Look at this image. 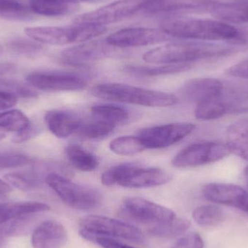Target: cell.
Here are the masks:
<instances>
[{
    "mask_svg": "<svg viewBox=\"0 0 248 248\" xmlns=\"http://www.w3.org/2000/svg\"><path fill=\"white\" fill-rule=\"evenodd\" d=\"M79 226L80 235L88 241L94 237L123 239L137 243L145 240L144 233L140 229L108 217L87 216L80 219Z\"/></svg>",
    "mask_w": 248,
    "mask_h": 248,
    "instance_id": "cell-6",
    "label": "cell"
},
{
    "mask_svg": "<svg viewBox=\"0 0 248 248\" xmlns=\"http://www.w3.org/2000/svg\"><path fill=\"white\" fill-rule=\"evenodd\" d=\"M192 217L201 227H216L224 220V214L218 207L213 205H202L195 208Z\"/></svg>",
    "mask_w": 248,
    "mask_h": 248,
    "instance_id": "cell-31",
    "label": "cell"
},
{
    "mask_svg": "<svg viewBox=\"0 0 248 248\" xmlns=\"http://www.w3.org/2000/svg\"><path fill=\"white\" fill-rule=\"evenodd\" d=\"M13 65L11 64L3 63L0 64V76L7 74L13 70Z\"/></svg>",
    "mask_w": 248,
    "mask_h": 248,
    "instance_id": "cell-43",
    "label": "cell"
},
{
    "mask_svg": "<svg viewBox=\"0 0 248 248\" xmlns=\"http://www.w3.org/2000/svg\"><path fill=\"white\" fill-rule=\"evenodd\" d=\"M95 119L115 124H122L128 120L129 113L126 109L114 104H98L91 108Z\"/></svg>",
    "mask_w": 248,
    "mask_h": 248,
    "instance_id": "cell-29",
    "label": "cell"
},
{
    "mask_svg": "<svg viewBox=\"0 0 248 248\" xmlns=\"http://www.w3.org/2000/svg\"><path fill=\"white\" fill-rule=\"evenodd\" d=\"M243 173H244L245 178H246L248 185V166L244 169V172H243Z\"/></svg>",
    "mask_w": 248,
    "mask_h": 248,
    "instance_id": "cell-45",
    "label": "cell"
},
{
    "mask_svg": "<svg viewBox=\"0 0 248 248\" xmlns=\"http://www.w3.org/2000/svg\"><path fill=\"white\" fill-rule=\"evenodd\" d=\"M170 38L160 29L129 27L111 33L106 38V41L114 47L126 49L163 43Z\"/></svg>",
    "mask_w": 248,
    "mask_h": 248,
    "instance_id": "cell-12",
    "label": "cell"
},
{
    "mask_svg": "<svg viewBox=\"0 0 248 248\" xmlns=\"http://www.w3.org/2000/svg\"><path fill=\"white\" fill-rule=\"evenodd\" d=\"M29 85L48 92H74L84 90L87 83L74 73L44 71L32 73L26 77Z\"/></svg>",
    "mask_w": 248,
    "mask_h": 248,
    "instance_id": "cell-13",
    "label": "cell"
},
{
    "mask_svg": "<svg viewBox=\"0 0 248 248\" xmlns=\"http://www.w3.org/2000/svg\"><path fill=\"white\" fill-rule=\"evenodd\" d=\"M160 30L170 37L201 42H243L239 31L229 23L211 19L175 16L162 21Z\"/></svg>",
    "mask_w": 248,
    "mask_h": 248,
    "instance_id": "cell-1",
    "label": "cell"
},
{
    "mask_svg": "<svg viewBox=\"0 0 248 248\" xmlns=\"http://www.w3.org/2000/svg\"><path fill=\"white\" fill-rule=\"evenodd\" d=\"M192 63L164 64L160 66L128 65L124 68L129 75L137 77H156L186 72L192 68Z\"/></svg>",
    "mask_w": 248,
    "mask_h": 248,
    "instance_id": "cell-26",
    "label": "cell"
},
{
    "mask_svg": "<svg viewBox=\"0 0 248 248\" xmlns=\"http://www.w3.org/2000/svg\"><path fill=\"white\" fill-rule=\"evenodd\" d=\"M204 198L211 202L241 210L248 215V192L232 184L209 183L202 189Z\"/></svg>",
    "mask_w": 248,
    "mask_h": 248,
    "instance_id": "cell-16",
    "label": "cell"
},
{
    "mask_svg": "<svg viewBox=\"0 0 248 248\" xmlns=\"http://www.w3.org/2000/svg\"><path fill=\"white\" fill-rule=\"evenodd\" d=\"M4 138H5V134H4V133H0V141Z\"/></svg>",
    "mask_w": 248,
    "mask_h": 248,
    "instance_id": "cell-46",
    "label": "cell"
},
{
    "mask_svg": "<svg viewBox=\"0 0 248 248\" xmlns=\"http://www.w3.org/2000/svg\"><path fill=\"white\" fill-rule=\"evenodd\" d=\"M10 49L17 53L25 55H35L39 53L43 49L42 45L33 40L29 39H13L9 43Z\"/></svg>",
    "mask_w": 248,
    "mask_h": 248,
    "instance_id": "cell-36",
    "label": "cell"
},
{
    "mask_svg": "<svg viewBox=\"0 0 248 248\" xmlns=\"http://www.w3.org/2000/svg\"><path fill=\"white\" fill-rule=\"evenodd\" d=\"M223 84L214 78H198L189 80L182 87L181 93L186 100L198 103L220 97Z\"/></svg>",
    "mask_w": 248,
    "mask_h": 248,
    "instance_id": "cell-18",
    "label": "cell"
},
{
    "mask_svg": "<svg viewBox=\"0 0 248 248\" xmlns=\"http://www.w3.org/2000/svg\"><path fill=\"white\" fill-rule=\"evenodd\" d=\"M54 163H42L33 166L29 170L11 172L4 176L5 180L10 186H14L21 191H31L42 186L49 173L58 169ZM58 173V172H57Z\"/></svg>",
    "mask_w": 248,
    "mask_h": 248,
    "instance_id": "cell-17",
    "label": "cell"
},
{
    "mask_svg": "<svg viewBox=\"0 0 248 248\" xmlns=\"http://www.w3.org/2000/svg\"><path fill=\"white\" fill-rule=\"evenodd\" d=\"M30 6L23 0H0V17L7 20L22 21L33 17Z\"/></svg>",
    "mask_w": 248,
    "mask_h": 248,
    "instance_id": "cell-28",
    "label": "cell"
},
{
    "mask_svg": "<svg viewBox=\"0 0 248 248\" xmlns=\"http://www.w3.org/2000/svg\"><path fill=\"white\" fill-rule=\"evenodd\" d=\"M17 97L8 92L0 90V112L8 110L16 106Z\"/></svg>",
    "mask_w": 248,
    "mask_h": 248,
    "instance_id": "cell-41",
    "label": "cell"
},
{
    "mask_svg": "<svg viewBox=\"0 0 248 248\" xmlns=\"http://www.w3.org/2000/svg\"><path fill=\"white\" fill-rule=\"evenodd\" d=\"M231 153L227 144L204 141L188 146L179 152L172 160V166L177 169L198 167L215 163Z\"/></svg>",
    "mask_w": 248,
    "mask_h": 248,
    "instance_id": "cell-8",
    "label": "cell"
},
{
    "mask_svg": "<svg viewBox=\"0 0 248 248\" xmlns=\"http://www.w3.org/2000/svg\"><path fill=\"white\" fill-rule=\"evenodd\" d=\"M211 0H183V1H151L143 9L151 15H167L169 17L188 14L211 13L217 4Z\"/></svg>",
    "mask_w": 248,
    "mask_h": 248,
    "instance_id": "cell-14",
    "label": "cell"
},
{
    "mask_svg": "<svg viewBox=\"0 0 248 248\" xmlns=\"http://www.w3.org/2000/svg\"><path fill=\"white\" fill-rule=\"evenodd\" d=\"M190 225V221L187 218L176 217L171 221L153 226L149 232L160 238H173L184 234Z\"/></svg>",
    "mask_w": 248,
    "mask_h": 248,
    "instance_id": "cell-30",
    "label": "cell"
},
{
    "mask_svg": "<svg viewBox=\"0 0 248 248\" xmlns=\"http://www.w3.org/2000/svg\"><path fill=\"white\" fill-rule=\"evenodd\" d=\"M195 129V125L190 123H173L155 125L144 128L139 133L138 137L145 149H163L170 147Z\"/></svg>",
    "mask_w": 248,
    "mask_h": 248,
    "instance_id": "cell-11",
    "label": "cell"
},
{
    "mask_svg": "<svg viewBox=\"0 0 248 248\" xmlns=\"http://www.w3.org/2000/svg\"><path fill=\"white\" fill-rule=\"evenodd\" d=\"M171 176L160 168H141L129 163L117 185L126 188H148L169 183Z\"/></svg>",
    "mask_w": 248,
    "mask_h": 248,
    "instance_id": "cell-15",
    "label": "cell"
},
{
    "mask_svg": "<svg viewBox=\"0 0 248 248\" xmlns=\"http://www.w3.org/2000/svg\"><path fill=\"white\" fill-rule=\"evenodd\" d=\"M3 52V48L2 46L0 45V56H1V54H2Z\"/></svg>",
    "mask_w": 248,
    "mask_h": 248,
    "instance_id": "cell-48",
    "label": "cell"
},
{
    "mask_svg": "<svg viewBox=\"0 0 248 248\" xmlns=\"http://www.w3.org/2000/svg\"><path fill=\"white\" fill-rule=\"evenodd\" d=\"M31 122L27 116L19 110H11L0 113L1 131L19 133L26 129Z\"/></svg>",
    "mask_w": 248,
    "mask_h": 248,
    "instance_id": "cell-33",
    "label": "cell"
},
{
    "mask_svg": "<svg viewBox=\"0 0 248 248\" xmlns=\"http://www.w3.org/2000/svg\"><path fill=\"white\" fill-rule=\"evenodd\" d=\"M151 1H183V0H151Z\"/></svg>",
    "mask_w": 248,
    "mask_h": 248,
    "instance_id": "cell-47",
    "label": "cell"
},
{
    "mask_svg": "<svg viewBox=\"0 0 248 248\" xmlns=\"http://www.w3.org/2000/svg\"><path fill=\"white\" fill-rule=\"evenodd\" d=\"M121 214L136 222L153 226L168 222L176 217L172 210L137 197L124 199Z\"/></svg>",
    "mask_w": 248,
    "mask_h": 248,
    "instance_id": "cell-10",
    "label": "cell"
},
{
    "mask_svg": "<svg viewBox=\"0 0 248 248\" xmlns=\"http://www.w3.org/2000/svg\"><path fill=\"white\" fill-rule=\"evenodd\" d=\"M116 125L95 119L90 123H82L76 131V134L83 138L97 140L103 138L111 134Z\"/></svg>",
    "mask_w": 248,
    "mask_h": 248,
    "instance_id": "cell-34",
    "label": "cell"
},
{
    "mask_svg": "<svg viewBox=\"0 0 248 248\" xmlns=\"http://www.w3.org/2000/svg\"><path fill=\"white\" fill-rule=\"evenodd\" d=\"M12 186L7 182L0 179V195H6L12 192Z\"/></svg>",
    "mask_w": 248,
    "mask_h": 248,
    "instance_id": "cell-42",
    "label": "cell"
},
{
    "mask_svg": "<svg viewBox=\"0 0 248 248\" xmlns=\"http://www.w3.org/2000/svg\"><path fill=\"white\" fill-rule=\"evenodd\" d=\"M59 1H64V2L72 3V4H77L78 3L87 2V3H96L100 2L104 0H59Z\"/></svg>",
    "mask_w": 248,
    "mask_h": 248,
    "instance_id": "cell-44",
    "label": "cell"
},
{
    "mask_svg": "<svg viewBox=\"0 0 248 248\" xmlns=\"http://www.w3.org/2000/svg\"><path fill=\"white\" fill-rule=\"evenodd\" d=\"M227 141L231 153L248 160V118L240 119L229 126Z\"/></svg>",
    "mask_w": 248,
    "mask_h": 248,
    "instance_id": "cell-24",
    "label": "cell"
},
{
    "mask_svg": "<svg viewBox=\"0 0 248 248\" xmlns=\"http://www.w3.org/2000/svg\"><path fill=\"white\" fill-rule=\"evenodd\" d=\"M91 94L103 100L146 107H170L176 105L178 102L177 97L170 93L119 83L97 84L91 89Z\"/></svg>",
    "mask_w": 248,
    "mask_h": 248,
    "instance_id": "cell-3",
    "label": "cell"
},
{
    "mask_svg": "<svg viewBox=\"0 0 248 248\" xmlns=\"http://www.w3.org/2000/svg\"><path fill=\"white\" fill-rule=\"evenodd\" d=\"M65 153L71 164L81 171H94L100 165L99 159L94 154L79 146H68Z\"/></svg>",
    "mask_w": 248,
    "mask_h": 248,
    "instance_id": "cell-27",
    "label": "cell"
},
{
    "mask_svg": "<svg viewBox=\"0 0 248 248\" xmlns=\"http://www.w3.org/2000/svg\"><path fill=\"white\" fill-rule=\"evenodd\" d=\"M122 55V49L105 41H89L62 51L60 60L71 66H85L97 61Z\"/></svg>",
    "mask_w": 248,
    "mask_h": 248,
    "instance_id": "cell-9",
    "label": "cell"
},
{
    "mask_svg": "<svg viewBox=\"0 0 248 248\" xmlns=\"http://www.w3.org/2000/svg\"><path fill=\"white\" fill-rule=\"evenodd\" d=\"M90 242L97 243L103 248H136L128 245L120 243L113 238L105 237H94Z\"/></svg>",
    "mask_w": 248,
    "mask_h": 248,
    "instance_id": "cell-38",
    "label": "cell"
},
{
    "mask_svg": "<svg viewBox=\"0 0 248 248\" xmlns=\"http://www.w3.org/2000/svg\"><path fill=\"white\" fill-rule=\"evenodd\" d=\"M65 227L55 221H46L38 226L31 237L33 248H62L67 241Z\"/></svg>",
    "mask_w": 248,
    "mask_h": 248,
    "instance_id": "cell-19",
    "label": "cell"
},
{
    "mask_svg": "<svg viewBox=\"0 0 248 248\" xmlns=\"http://www.w3.org/2000/svg\"><path fill=\"white\" fill-rule=\"evenodd\" d=\"M33 160L23 154L0 153V169H16L31 164Z\"/></svg>",
    "mask_w": 248,
    "mask_h": 248,
    "instance_id": "cell-35",
    "label": "cell"
},
{
    "mask_svg": "<svg viewBox=\"0 0 248 248\" xmlns=\"http://www.w3.org/2000/svg\"><path fill=\"white\" fill-rule=\"evenodd\" d=\"M231 46L209 42L188 41L166 44L150 49L143 55V60L150 63H192L195 61L230 56L235 53Z\"/></svg>",
    "mask_w": 248,
    "mask_h": 248,
    "instance_id": "cell-2",
    "label": "cell"
},
{
    "mask_svg": "<svg viewBox=\"0 0 248 248\" xmlns=\"http://www.w3.org/2000/svg\"><path fill=\"white\" fill-rule=\"evenodd\" d=\"M204 242L198 233H189L178 240L170 248H203Z\"/></svg>",
    "mask_w": 248,
    "mask_h": 248,
    "instance_id": "cell-37",
    "label": "cell"
},
{
    "mask_svg": "<svg viewBox=\"0 0 248 248\" xmlns=\"http://www.w3.org/2000/svg\"><path fill=\"white\" fill-rule=\"evenodd\" d=\"M47 204L39 202H15L0 204V227L19 217L49 211Z\"/></svg>",
    "mask_w": 248,
    "mask_h": 248,
    "instance_id": "cell-22",
    "label": "cell"
},
{
    "mask_svg": "<svg viewBox=\"0 0 248 248\" xmlns=\"http://www.w3.org/2000/svg\"><path fill=\"white\" fill-rule=\"evenodd\" d=\"M45 123L50 132L58 138L64 139L76 133L83 123L77 113L63 110L46 112Z\"/></svg>",
    "mask_w": 248,
    "mask_h": 248,
    "instance_id": "cell-20",
    "label": "cell"
},
{
    "mask_svg": "<svg viewBox=\"0 0 248 248\" xmlns=\"http://www.w3.org/2000/svg\"><path fill=\"white\" fill-rule=\"evenodd\" d=\"M227 75L248 79V60L232 65L226 71Z\"/></svg>",
    "mask_w": 248,
    "mask_h": 248,
    "instance_id": "cell-39",
    "label": "cell"
},
{
    "mask_svg": "<svg viewBox=\"0 0 248 248\" xmlns=\"http://www.w3.org/2000/svg\"><path fill=\"white\" fill-rule=\"evenodd\" d=\"M109 148L115 154L130 156L138 154L145 150L140 137L124 136L118 137L110 141Z\"/></svg>",
    "mask_w": 248,
    "mask_h": 248,
    "instance_id": "cell-32",
    "label": "cell"
},
{
    "mask_svg": "<svg viewBox=\"0 0 248 248\" xmlns=\"http://www.w3.org/2000/svg\"><path fill=\"white\" fill-rule=\"evenodd\" d=\"M106 26L74 24L68 26H36L26 28L28 37L38 43L65 45L84 43L107 31Z\"/></svg>",
    "mask_w": 248,
    "mask_h": 248,
    "instance_id": "cell-4",
    "label": "cell"
},
{
    "mask_svg": "<svg viewBox=\"0 0 248 248\" xmlns=\"http://www.w3.org/2000/svg\"><path fill=\"white\" fill-rule=\"evenodd\" d=\"M39 131V128L36 125L30 123L26 129L17 133V134L13 137V141L15 143H21L23 141H28V140H31L35 136L37 135Z\"/></svg>",
    "mask_w": 248,
    "mask_h": 248,
    "instance_id": "cell-40",
    "label": "cell"
},
{
    "mask_svg": "<svg viewBox=\"0 0 248 248\" xmlns=\"http://www.w3.org/2000/svg\"><path fill=\"white\" fill-rule=\"evenodd\" d=\"M148 0H117L107 5L99 7L76 16L74 24L106 26L121 21L143 10Z\"/></svg>",
    "mask_w": 248,
    "mask_h": 248,
    "instance_id": "cell-7",
    "label": "cell"
},
{
    "mask_svg": "<svg viewBox=\"0 0 248 248\" xmlns=\"http://www.w3.org/2000/svg\"><path fill=\"white\" fill-rule=\"evenodd\" d=\"M211 14L220 21L229 23H248V0L221 3L217 1Z\"/></svg>",
    "mask_w": 248,
    "mask_h": 248,
    "instance_id": "cell-23",
    "label": "cell"
},
{
    "mask_svg": "<svg viewBox=\"0 0 248 248\" xmlns=\"http://www.w3.org/2000/svg\"><path fill=\"white\" fill-rule=\"evenodd\" d=\"M221 95L198 103L195 110V117L202 121L215 120L229 113H238L248 110L247 107H240L227 103L221 98Z\"/></svg>",
    "mask_w": 248,
    "mask_h": 248,
    "instance_id": "cell-21",
    "label": "cell"
},
{
    "mask_svg": "<svg viewBox=\"0 0 248 248\" xmlns=\"http://www.w3.org/2000/svg\"><path fill=\"white\" fill-rule=\"evenodd\" d=\"M46 183L64 203L74 209L90 211L101 203L102 195L98 189L71 182L57 172L48 175Z\"/></svg>",
    "mask_w": 248,
    "mask_h": 248,
    "instance_id": "cell-5",
    "label": "cell"
},
{
    "mask_svg": "<svg viewBox=\"0 0 248 248\" xmlns=\"http://www.w3.org/2000/svg\"><path fill=\"white\" fill-rule=\"evenodd\" d=\"M29 6L35 14L47 17L70 16L78 11V4L59 0H29Z\"/></svg>",
    "mask_w": 248,
    "mask_h": 248,
    "instance_id": "cell-25",
    "label": "cell"
}]
</instances>
